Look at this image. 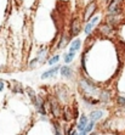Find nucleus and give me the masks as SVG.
Masks as SVG:
<instances>
[{"instance_id": "obj_1", "label": "nucleus", "mask_w": 125, "mask_h": 135, "mask_svg": "<svg viewBox=\"0 0 125 135\" xmlns=\"http://www.w3.org/2000/svg\"><path fill=\"white\" fill-rule=\"evenodd\" d=\"M96 9H97V4L96 1H91V3H89V5L86 6V9H85L84 11V20L88 22V21H90L92 17H94V13L96 12Z\"/></svg>"}, {"instance_id": "obj_2", "label": "nucleus", "mask_w": 125, "mask_h": 135, "mask_svg": "<svg viewBox=\"0 0 125 135\" xmlns=\"http://www.w3.org/2000/svg\"><path fill=\"white\" fill-rule=\"evenodd\" d=\"M79 86H80V89L84 93H90V94H92V93H95V90H96V85L94 84V83L89 82V80H86V79H81L80 82H79Z\"/></svg>"}, {"instance_id": "obj_3", "label": "nucleus", "mask_w": 125, "mask_h": 135, "mask_svg": "<svg viewBox=\"0 0 125 135\" xmlns=\"http://www.w3.org/2000/svg\"><path fill=\"white\" fill-rule=\"evenodd\" d=\"M80 29H81L80 20L75 17V18L72 20V23H71V35H69V38L77 37L80 33Z\"/></svg>"}, {"instance_id": "obj_4", "label": "nucleus", "mask_w": 125, "mask_h": 135, "mask_svg": "<svg viewBox=\"0 0 125 135\" xmlns=\"http://www.w3.org/2000/svg\"><path fill=\"white\" fill-rule=\"evenodd\" d=\"M98 21H100V17H98V16H95V17H92L90 21H88V23H86V26H85V29H84L85 34L86 35L91 34V32H92V29L95 28V26L97 25Z\"/></svg>"}, {"instance_id": "obj_5", "label": "nucleus", "mask_w": 125, "mask_h": 135, "mask_svg": "<svg viewBox=\"0 0 125 135\" xmlns=\"http://www.w3.org/2000/svg\"><path fill=\"white\" fill-rule=\"evenodd\" d=\"M49 104H50V108L51 111H52V114L55 118H58L59 117V105L58 102H57L56 99H51L50 101H49Z\"/></svg>"}, {"instance_id": "obj_6", "label": "nucleus", "mask_w": 125, "mask_h": 135, "mask_svg": "<svg viewBox=\"0 0 125 135\" xmlns=\"http://www.w3.org/2000/svg\"><path fill=\"white\" fill-rule=\"evenodd\" d=\"M61 71V75H62L63 78H67V79H72L73 78V69L71 68L69 66H62L59 68Z\"/></svg>"}, {"instance_id": "obj_7", "label": "nucleus", "mask_w": 125, "mask_h": 135, "mask_svg": "<svg viewBox=\"0 0 125 135\" xmlns=\"http://www.w3.org/2000/svg\"><path fill=\"white\" fill-rule=\"evenodd\" d=\"M59 68H61V66H55L52 68H50L49 71H46V72H44L41 74V79H47V78H51V77H55L57 71H59Z\"/></svg>"}, {"instance_id": "obj_8", "label": "nucleus", "mask_w": 125, "mask_h": 135, "mask_svg": "<svg viewBox=\"0 0 125 135\" xmlns=\"http://www.w3.org/2000/svg\"><path fill=\"white\" fill-rule=\"evenodd\" d=\"M103 116V111L101 110H97V111H92V112L89 114L91 120H94V122H97V120H100Z\"/></svg>"}, {"instance_id": "obj_9", "label": "nucleus", "mask_w": 125, "mask_h": 135, "mask_svg": "<svg viewBox=\"0 0 125 135\" xmlns=\"http://www.w3.org/2000/svg\"><path fill=\"white\" fill-rule=\"evenodd\" d=\"M86 124H88V117L85 116V114H81V116H80V119H79L78 126H77L78 130H83V129L86 127Z\"/></svg>"}, {"instance_id": "obj_10", "label": "nucleus", "mask_w": 125, "mask_h": 135, "mask_svg": "<svg viewBox=\"0 0 125 135\" xmlns=\"http://www.w3.org/2000/svg\"><path fill=\"white\" fill-rule=\"evenodd\" d=\"M80 45H81L80 39H74V40L71 43V46H69V51H73V52H75L77 50H79V49H80Z\"/></svg>"}, {"instance_id": "obj_11", "label": "nucleus", "mask_w": 125, "mask_h": 135, "mask_svg": "<svg viewBox=\"0 0 125 135\" xmlns=\"http://www.w3.org/2000/svg\"><path fill=\"white\" fill-rule=\"evenodd\" d=\"M101 33H103V34H109V33H112L113 32V28H112V25L111 23L107 22L106 25H103L102 27H101Z\"/></svg>"}, {"instance_id": "obj_12", "label": "nucleus", "mask_w": 125, "mask_h": 135, "mask_svg": "<svg viewBox=\"0 0 125 135\" xmlns=\"http://www.w3.org/2000/svg\"><path fill=\"white\" fill-rule=\"evenodd\" d=\"M94 126H95V122H94V120H91V122H90V123H88V124H86V127H85V128L83 129V130H81V132H80V134H81V135L89 134V133H90L91 130H92V128H94Z\"/></svg>"}, {"instance_id": "obj_13", "label": "nucleus", "mask_w": 125, "mask_h": 135, "mask_svg": "<svg viewBox=\"0 0 125 135\" xmlns=\"http://www.w3.org/2000/svg\"><path fill=\"white\" fill-rule=\"evenodd\" d=\"M74 56H75V52H73V51H69V54H67L66 56H64V63H66V65H69V63L73 61Z\"/></svg>"}, {"instance_id": "obj_14", "label": "nucleus", "mask_w": 125, "mask_h": 135, "mask_svg": "<svg viewBox=\"0 0 125 135\" xmlns=\"http://www.w3.org/2000/svg\"><path fill=\"white\" fill-rule=\"evenodd\" d=\"M58 61H59V56H58V55H55V56L51 57L50 60L47 61V63H49L50 66H53V65H56V63L58 62Z\"/></svg>"}, {"instance_id": "obj_15", "label": "nucleus", "mask_w": 125, "mask_h": 135, "mask_svg": "<svg viewBox=\"0 0 125 135\" xmlns=\"http://www.w3.org/2000/svg\"><path fill=\"white\" fill-rule=\"evenodd\" d=\"M100 99L102 101H104V102H107V101L109 100V94H108V91H102V93H101Z\"/></svg>"}, {"instance_id": "obj_16", "label": "nucleus", "mask_w": 125, "mask_h": 135, "mask_svg": "<svg viewBox=\"0 0 125 135\" xmlns=\"http://www.w3.org/2000/svg\"><path fill=\"white\" fill-rule=\"evenodd\" d=\"M28 95H29V98L32 99V101L34 102L35 99H37V96H35V94H34V91L32 90V89H28Z\"/></svg>"}, {"instance_id": "obj_17", "label": "nucleus", "mask_w": 125, "mask_h": 135, "mask_svg": "<svg viewBox=\"0 0 125 135\" xmlns=\"http://www.w3.org/2000/svg\"><path fill=\"white\" fill-rule=\"evenodd\" d=\"M117 102H118V105H120V106H125V98L119 96V98L117 99Z\"/></svg>"}, {"instance_id": "obj_18", "label": "nucleus", "mask_w": 125, "mask_h": 135, "mask_svg": "<svg viewBox=\"0 0 125 135\" xmlns=\"http://www.w3.org/2000/svg\"><path fill=\"white\" fill-rule=\"evenodd\" d=\"M53 127H55V134H61V127H58L57 123H53Z\"/></svg>"}, {"instance_id": "obj_19", "label": "nucleus", "mask_w": 125, "mask_h": 135, "mask_svg": "<svg viewBox=\"0 0 125 135\" xmlns=\"http://www.w3.org/2000/svg\"><path fill=\"white\" fill-rule=\"evenodd\" d=\"M4 89V83H3V80H0V91Z\"/></svg>"}]
</instances>
